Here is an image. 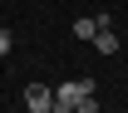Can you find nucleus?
<instances>
[{
	"mask_svg": "<svg viewBox=\"0 0 128 113\" xmlns=\"http://www.w3.org/2000/svg\"><path fill=\"white\" fill-rule=\"evenodd\" d=\"M74 34H79V39H94V34H98V20L94 15H79V20H74Z\"/></svg>",
	"mask_w": 128,
	"mask_h": 113,
	"instance_id": "20e7f679",
	"label": "nucleus"
},
{
	"mask_svg": "<svg viewBox=\"0 0 128 113\" xmlns=\"http://www.w3.org/2000/svg\"><path fill=\"white\" fill-rule=\"evenodd\" d=\"M74 113H98V98H94V94H84L79 103H74Z\"/></svg>",
	"mask_w": 128,
	"mask_h": 113,
	"instance_id": "39448f33",
	"label": "nucleus"
},
{
	"mask_svg": "<svg viewBox=\"0 0 128 113\" xmlns=\"http://www.w3.org/2000/svg\"><path fill=\"white\" fill-rule=\"evenodd\" d=\"M54 108V89L49 84H25V113H49Z\"/></svg>",
	"mask_w": 128,
	"mask_h": 113,
	"instance_id": "f03ea898",
	"label": "nucleus"
},
{
	"mask_svg": "<svg viewBox=\"0 0 128 113\" xmlns=\"http://www.w3.org/2000/svg\"><path fill=\"white\" fill-rule=\"evenodd\" d=\"M10 49H15V34H10L5 25H0V54H10Z\"/></svg>",
	"mask_w": 128,
	"mask_h": 113,
	"instance_id": "423d86ee",
	"label": "nucleus"
},
{
	"mask_svg": "<svg viewBox=\"0 0 128 113\" xmlns=\"http://www.w3.org/2000/svg\"><path fill=\"white\" fill-rule=\"evenodd\" d=\"M98 84L94 79H69V84H59V89H54V108L49 113H74V103H79L84 94H94Z\"/></svg>",
	"mask_w": 128,
	"mask_h": 113,
	"instance_id": "f257e3e1",
	"label": "nucleus"
},
{
	"mask_svg": "<svg viewBox=\"0 0 128 113\" xmlns=\"http://www.w3.org/2000/svg\"><path fill=\"white\" fill-rule=\"evenodd\" d=\"M94 49H98V54H118V34H113V30H98L94 34Z\"/></svg>",
	"mask_w": 128,
	"mask_h": 113,
	"instance_id": "7ed1b4c3",
	"label": "nucleus"
}]
</instances>
